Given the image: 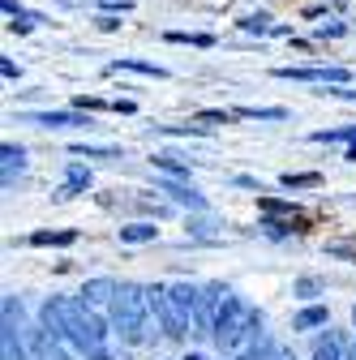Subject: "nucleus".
Returning <instances> with one entry per match:
<instances>
[{
  "instance_id": "1",
  "label": "nucleus",
  "mask_w": 356,
  "mask_h": 360,
  "mask_svg": "<svg viewBox=\"0 0 356 360\" xmlns=\"http://www.w3.org/2000/svg\"><path fill=\"white\" fill-rule=\"evenodd\" d=\"M61 313H65V339H69L77 352H95V347H103V339H108V322H103L86 300L61 296Z\"/></svg>"
},
{
  "instance_id": "2",
  "label": "nucleus",
  "mask_w": 356,
  "mask_h": 360,
  "mask_svg": "<svg viewBox=\"0 0 356 360\" xmlns=\"http://www.w3.org/2000/svg\"><path fill=\"white\" fill-rule=\"evenodd\" d=\"M108 309H112V326H116L129 343H142V335H146V313H151L146 288L120 283V292H116V300H112Z\"/></svg>"
},
{
  "instance_id": "3",
  "label": "nucleus",
  "mask_w": 356,
  "mask_h": 360,
  "mask_svg": "<svg viewBox=\"0 0 356 360\" xmlns=\"http://www.w3.org/2000/svg\"><path fill=\"white\" fill-rule=\"evenodd\" d=\"M146 296H151V313L159 318L163 335H167V339H181V335L189 330V313L172 300V288H146Z\"/></svg>"
},
{
  "instance_id": "4",
  "label": "nucleus",
  "mask_w": 356,
  "mask_h": 360,
  "mask_svg": "<svg viewBox=\"0 0 356 360\" xmlns=\"http://www.w3.org/2000/svg\"><path fill=\"white\" fill-rule=\"evenodd\" d=\"M284 82H335V86H343L348 82V69H339V65H288V69H275Z\"/></svg>"
},
{
  "instance_id": "5",
  "label": "nucleus",
  "mask_w": 356,
  "mask_h": 360,
  "mask_svg": "<svg viewBox=\"0 0 356 360\" xmlns=\"http://www.w3.org/2000/svg\"><path fill=\"white\" fill-rule=\"evenodd\" d=\"M26 124H39V129H86L91 116H86L82 108L77 112H30Z\"/></svg>"
},
{
  "instance_id": "6",
  "label": "nucleus",
  "mask_w": 356,
  "mask_h": 360,
  "mask_svg": "<svg viewBox=\"0 0 356 360\" xmlns=\"http://www.w3.org/2000/svg\"><path fill=\"white\" fill-rule=\"evenodd\" d=\"M116 292H120V283H116V279H91V283L77 292V300H86L91 309H99V304H112V300H116Z\"/></svg>"
},
{
  "instance_id": "7",
  "label": "nucleus",
  "mask_w": 356,
  "mask_h": 360,
  "mask_svg": "<svg viewBox=\"0 0 356 360\" xmlns=\"http://www.w3.org/2000/svg\"><path fill=\"white\" fill-rule=\"evenodd\" d=\"M159 189H163V193H172L176 202L189 206V210H206V198H202V193H193L189 185H176V180H159Z\"/></svg>"
},
{
  "instance_id": "8",
  "label": "nucleus",
  "mask_w": 356,
  "mask_h": 360,
  "mask_svg": "<svg viewBox=\"0 0 356 360\" xmlns=\"http://www.w3.org/2000/svg\"><path fill=\"white\" fill-rule=\"evenodd\" d=\"M108 69H112V73L129 69V73H142V77H167V69H159V65H151V60H133V56H120V60H112Z\"/></svg>"
},
{
  "instance_id": "9",
  "label": "nucleus",
  "mask_w": 356,
  "mask_h": 360,
  "mask_svg": "<svg viewBox=\"0 0 356 360\" xmlns=\"http://www.w3.org/2000/svg\"><path fill=\"white\" fill-rule=\"evenodd\" d=\"M326 304H309V309H300L296 318H292V330H314V326H326Z\"/></svg>"
},
{
  "instance_id": "10",
  "label": "nucleus",
  "mask_w": 356,
  "mask_h": 360,
  "mask_svg": "<svg viewBox=\"0 0 356 360\" xmlns=\"http://www.w3.org/2000/svg\"><path fill=\"white\" fill-rule=\"evenodd\" d=\"M314 360H343V339L326 330V335L314 343Z\"/></svg>"
},
{
  "instance_id": "11",
  "label": "nucleus",
  "mask_w": 356,
  "mask_h": 360,
  "mask_svg": "<svg viewBox=\"0 0 356 360\" xmlns=\"http://www.w3.org/2000/svg\"><path fill=\"white\" fill-rule=\"evenodd\" d=\"M172 300H176V304H181V309L189 313V318H193V313H198V300H202V288H189V283H176V288H172Z\"/></svg>"
},
{
  "instance_id": "12",
  "label": "nucleus",
  "mask_w": 356,
  "mask_h": 360,
  "mask_svg": "<svg viewBox=\"0 0 356 360\" xmlns=\"http://www.w3.org/2000/svg\"><path fill=\"white\" fill-rule=\"evenodd\" d=\"M0 159H5V185H13V172H22V167H26V150L9 142L5 150H0Z\"/></svg>"
},
{
  "instance_id": "13",
  "label": "nucleus",
  "mask_w": 356,
  "mask_h": 360,
  "mask_svg": "<svg viewBox=\"0 0 356 360\" xmlns=\"http://www.w3.org/2000/svg\"><path fill=\"white\" fill-rule=\"evenodd\" d=\"M155 232L159 228H151V223H129V228H120V240L125 245H146V240H155Z\"/></svg>"
},
{
  "instance_id": "14",
  "label": "nucleus",
  "mask_w": 356,
  "mask_h": 360,
  "mask_svg": "<svg viewBox=\"0 0 356 360\" xmlns=\"http://www.w3.org/2000/svg\"><path fill=\"white\" fill-rule=\"evenodd\" d=\"M155 167H163L172 180H189V163H181L176 155H155Z\"/></svg>"
},
{
  "instance_id": "15",
  "label": "nucleus",
  "mask_w": 356,
  "mask_h": 360,
  "mask_svg": "<svg viewBox=\"0 0 356 360\" xmlns=\"http://www.w3.org/2000/svg\"><path fill=\"white\" fill-rule=\"evenodd\" d=\"M73 240H77L73 228H61V232H34V236H30V245H73Z\"/></svg>"
},
{
  "instance_id": "16",
  "label": "nucleus",
  "mask_w": 356,
  "mask_h": 360,
  "mask_svg": "<svg viewBox=\"0 0 356 360\" xmlns=\"http://www.w3.org/2000/svg\"><path fill=\"white\" fill-rule=\"evenodd\" d=\"M0 352H5V360H26V347L18 343V330H0Z\"/></svg>"
},
{
  "instance_id": "17",
  "label": "nucleus",
  "mask_w": 356,
  "mask_h": 360,
  "mask_svg": "<svg viewBox=\"0 0 356 360\" xmlns=\"http://www.w3.org/2000/svg\"><path fill=\"white\" fill-rule=\"evenodd\" d=\"M314 185H322L318 172H296V176L288 172V176H284V189H314Z\"/></svg>"
},
{
  "instance_id": "18",
  "label": "nucleus",
  "mask_w": 356,
  "mask_h": 360,
  "mask_svg": "<svg viewBox=\"0 0 356 360\" xmlns=\"http://www.w3.org/2000/svg\"><path fill=\"white\" fill-rule=\"evenodd\" d=\"M86 185H91V172H86V167H69V185L61 189V198H69V193H77V189H86Z\"/></svg>"
},
{
  "instance_id": "19",
  "label": "nucleus",
  "mask_w": 356,
  "mask_h": 360,
  "mask_svg": "<svg viewBox=\"0 0 356 360\" xmlns=\"http://www.w3.org/2000/svg\"><path fill=\"white\" fill-rule=\"evenodd\" d=\"M236 116H249V120H284L288 112L284 108H241Z\"/></svg>"
},
{
  "instance_id": "20",
  "label": "nucleus",
  "mask_w": 356,
  "mask_h": 360,
  "mask_svg": "<svg viewBox=\"0 0 356 360\" xmlns=\"http://www.w3.org/2000/svg\"><path fill=\"white\" fill-rule=\"evenodd\" d=\"M18 322H22V300L5 296V330H18Z\"/></svg>"
},
{
  "instance_id": "21",
  "label": "nucleus",
  "mask_w": 356,
  "mask_h": 360,
  "mask_svg": "<svg viewBox=\"0 0 356 360\" xmlns=\"http://www.w3.org/2000/svg\"><path fill=\"white\" fill-rule=\"evenodd\" d=\"M172 43H193V48H210V34H185V30H167Z\"/></svg>"
},
{
  "instance_id": "22",
  "label": "nucleus",
  "mask_w": 356,
  "mask_h": 360,
  "mask_svg": "<svg viewBox=\"0 0 356 360\" xmlns=\"http://www.w3.org/2000/svg\"><path fill=\"white\" fill-rule=\"evenodd\" d=\"M77 155H86V159H120V150H112V146H77Z\"/></svg>"
},
{
  "instance_id": "23",
  "label": "nucleus",
  "mask_w": 356,
  "mask_h": 360,
  "mask_svg": "<svg viewBox=\"0 0 356 360\" xmlns=\"http://www.w3.org/2000/svg\"><path fill=\"white\" fill-rule=\"evenodd\" d=\"M198 120H202V124H228L232 112H198Z\"/></svg>"
},
{
  "instance_id": "24",
  "label": "nucleus",
  "mask_w": 356,
  "mask_h": 360,
  "mask_svg": "<svg viewBox=\"0 0 356 360\" xmlns=\"http://www.w3.org/2000/svg\"><path fill=\"white\" fill-rule=\"evenodd\" d=\"M241 26H245V30H258V34H262L266 26H271V18H266V13H253V18H245Z\"/></svg>"
},
{
  "instance_id": "25",
  "label": "nucleus",
  "mask_w": 356,
  "mask_h": 360,
  "mask_svg": "<svg viewBox=\"0 0 356 360\" xmlns=\"http://www.w3.org/2000/svg\"><path fill=\"white\" fill-rule=\"evenodd\" d=\"M296 292H300V296H318V292H322V283H318V279H300V283H296Z\"/></svg>"
},
{
  "instance_id": "26",
  "label": "nucleus",
  "mask_w": 356,
  "mask_h": 360,
  "mask_svg": "<svg viewBox=\"0 0 356 360\" xmlns=\"http://www.w3.org/2000/svg\"><path fill=\"white\" fill-rule=\"evenodd\" d=\"M0 73H5V77L13 82V77H18V65H13V60H0Z\"/></svg>"
},
{
  "instance_id": "27",
  "label": "nucleus",
  "mask_w": 356,
  "mask_h": 360,
  "mask_svg": "<svg viewBox=\"0 0 356 360\" xmlns=\"http://www.w3.org/2000/svg\"><path fill=\"white\" fill-rule=\"evenodd\" d=\"M43 360H69V352H65V347H61V343H56V347H52V352H48V356H43Z\"/></svg>"
},
{
  "instance_id": "28",
  "label": "nucleus",
  "mask_w": 356,
  "mask_h": 360,
  "mask_svg": "<svg viewBox=\"0 0 356 360\" xmlns=\"http://www.w3.org/2000/svg\"><path fill=\"white\" fill-rule=\"evenodd\" d=\"M91 360H112V356H108L103 347H95V352H91Z\"/></svg>"
},
{
  "instance_id": "29",
  "label": "nucleus",
  "mask_w": 356,
  "mask_h": 360,
  "mask_svg": "<svg viewBox=\"0 0 356 360\" xmlns=\"http://www.w3.org/2000/svg\"><path fill=\"white\" fill-rule=\"evenodd\" d=\"M348 159H352V163H356V138H352V146H348Z\"/></svg>"
},
{
  "instance_id": "30",
  "label": "nucleus",
  "mask_w": 356,
  "mask_h": 360,
  "mask_svg": "<svg viewBox=\"0 0 356 360\" xmlns=\"http://www.w3.org/2000/svg\"><path fill=\"white\" fill-rule=\"evenodd\" d=\"M348 360H356V343H352V347H348Z\"/></svg>"
},
{
  "instance_id": "31",
  "label": "nucleus",
  "mask_w": 356,
  "mask_h": 360,
  "mask_svg": "<svg viewBox=\"0 0 356 360\" xmlns=\"http://www.w3.org/2000/svg\"><path fill=\"white\" fill-rule=\"evenodd\" d=\"M189 360H206V356H189Z\"/></svg>"
},
{
  "instance_id": "32",
  "label": "nucleus",
  "mask_w": 356,
  "mask_h": 360,
  "mask_svg": "<svg viewBox=\"0 0 356 360\" xmlns=\"http://www.w3.org/2000/svg\"><path fill=\"white\" fill-rule=\"evenodd\" d=\"M352 322H356V309H352Z\"/></svg>"
}]
</instances>
